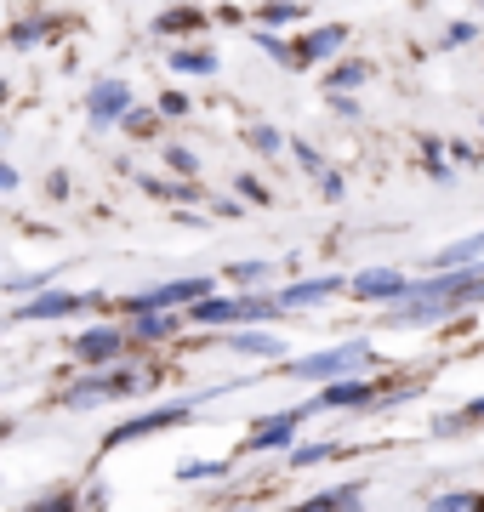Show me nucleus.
<instances>
[{
  "mask_svg": "<svg viewBox=\"0 0 484 512\" xmlns=\"http://www.w3.org/2000/svg\"><path fill=\"white\" fill-rule=\"evenodd\" d=\"M405 285H410V279L399 274V268H365V274H354V296H359V302H399Z\"/></svg>",
  "mask_w": 484,
  "mask_h": 512,
  "instance_id": "ddd939ff",
  "label": "nucleus"
},
{
  "mask_svg": "<svg viewBox=\"0 0 484 512\" xmlns=\"http://www.w3.org/2000/svg\"><path fill=\"white\" fill-rule=\"evenodd\" d=\"M171 69L177 74H217V52H211V46H177V52H171Z\"/></svg>",
  "mask_w": 484,
  "mask_h": 512,
  "instance_id": "aec40b11",
  "label": "nucleus"
},
{
  "mask_svg": "<svg viewBox=\"0 0 484 512\" xmlns=\"http://www.w3.org/2000/svg\"><path fill=\"white\" fill-rule=\"evenodd\" d=\"M0 103H6V80H0Z\"/></svg>",
  "mask_w": 484,
  "mask_h": 512,
  "instance_id": "ea45409f",
  "label": "nucleus"
},
{
  "mask_svg": "<svg viewBox=\"0 0 484 512\" xmlns=\"http://www.w3.org/2000/svg\"><path fill=\"white\" fill-rule=\"evenodd\" d=\"M154 120H160V114H143V109H126V120H120V126H131V131H137V137H149V131H154Z\"/></svg>",
  "mask_w": 484,
  "mask_h": 512,
  "instance_id": "473e14b6",
  "label": "nucleus"
},
{
  "mask_svg": "<svg viewBox=\"0 0 484 512\" xmlns=\"http://www.w3.org/2000/svg\"><path fill=\"white\" fill-rule=\"evenodd\" d=\"M0 188H18V171H12L6 160H0Z\"/></svg>",
  "mask_w": 484,
  "mask_h": 512,
  "instance_id": "4c0bfd02",
  "label": "nucleus"
},
{
  "mask_svg": "<svg viewBox=\"0 0 484 512\" xmlns=\"http://www.w3.org/2000/svg\"><path fill=\"white\" fill-rule=\"evenodd\" d=\"M331 456H342V444H291V467H319Z\"/></svg>",
  "mask_w": 484,
  "mask_h": 512,
  "instance_id": "412c9836",
  "label": "nucleus"
},
{
  "mask_svg": "<svg viewBox=\"0 0 484 512\" xmlns=\"http://www.w3.org/2000/svg\"><path fill=\"white\" fill-rule=\"evenodd\" d=\"M342 177H336V171H319V194H325V200H342Z\"/></svg>",
  "mask_w": 484,
  "mask_h": 512,
  "instance_id": "72a5a7b5",
  "label": "nucleus"
},
{
  "mask_svg": "<svg viewBox=\"0 0 484 512\" xmlns=\"http://www.w3.org/2000/svg\"><path fill=\"white\" fill-rule=\"evenodd\" d=\"M365 74H371V63L365 57H348V63H336L325 74V92H354V86H365Z\"/></svg>",
  "mask_w": 484,
  "mask_h": 512,
  "instance_id": "6ab92c4d",
  "label": "nucleus"
},
{
  "mask_svg": "<svg viewBox=\"0 0 484 512\" xmlns=\"http://www.w3.org/2000/svg\"><path fill=\"white\" fill-rule=\"evenodd\" d=\"M245 143L257 148V154H280L291 137H285V131H274V126H245Z\"/></svg>",
  "mask_w": 484,
  "mask_h": 512,
  "instance_id": "4be33fe9",
  "label": "nucleus"
},
{
  "mask_svg": "<svg viewBox=\"0 0 484 512\" xmlns=\"http://www.w3.org/2000/svg\"><path fill=\"white\" fill-rule=\"evenodd\" d=\"M126 109H131V86H126V80H97L92 97H86V114H92L97 131L120 126V120H126Z\"/></svg>",
  "mask_w": 484,
  "mask_h": 512,
  "instance_id": "9d476101",
  "label": "nucleus"
},
{
  "mask_svg": "<svg viewBox=\"0 0 484 512\" xmlns=\"http://www.w3.org/2000/svg\"><path fill=\"white\" fill-rule=\"evenodd\" d=\"M348 46V23H319V29H308V35L297 40V74L314 69L319 57H336Z\"/></svg>",
  "mask_w": 484,
  "mask_h": 512,
  "instance_id": "9b49d317",
  "label": "nucleus"
},
{
  "mask_svg": "<svg viewBox=\"0 0 484 512\" xmlns=\"http://www.w3.org/2000/svg\"><path fill=\"white\" fill-rule=\"evenodd\" d=\"M257 46H262V52H268V57H280L285 69L297 74V46H285V40L274 35V29H257Z\"/></svg>",
  "mask_w": 484,
  "mask_h": 512,
  "instance_id": "393cba45",
  "label": "nucleus"
},
{
  "mask_svg": "<svg viewBox=\"0 0 484 512\" xmlns=\"http://www.w3.org/2000/svg\"><path fill=\"white\" fill-rule=\"evenodd\" d=\"M314 416V404H291V410H280V416H262L251 433H245V450L251 456H262V450H291V439H297V427Z\"/></svg>",
  "mask_w": 484,
  "mask_h": 512,
  "instance_id": "20e7f679",
  "label": "nucleus"
},
{
  "mask_svg": "<svg viewBox=\"0 0 484 512\" xmlns=\"http://www.w3.org/2000/svg\"><path fill=\"white\" fill-rule=\"evenodd\" d=\"M126 330H114V325H86L80 336H69V353H75L80 365H114L120 353H126Z\"/></svg>",
  "mask_w": 484,
  "mask_h": 512,
  "instance_id": "6e6552de",
  "label": "nucleus"
},
{
  "mask_svg": "<svg viewBox=\"0 0 484 512\" xmlns=\"http://www.w3.org/2000/svg\"><path fill=\"white\" fill-rule=\"evenodd\" d=\"M183 114H194V103H188L183 92H166V97H160V120H183Z\"/></svg>",
  "mask_w": 484,
  "mask_h": 512,
  "instance_id": "7c9ffc66",
  "label": "nucleus"
},
{
  "mask_svg": "<svg viewBox=\"0 0 484 512\" xmlns=\"http://www.w3.org/2000/svg\"><path fill=\"white\" fill-rule=\"evenodd\" d=\"M126 393H137V370L131 365H92V376H80V382L63 393V404H69V410H86V404L126 399Z\"/></svg>",
  "mask_w": 484,
  "mask_h": 512,
  "instance_id": "7ed1b4c3",
  "label": "nucleus"
},
{
  "mask_svg": "<svg viewBox=\"0 0 484 512\" xmlns=\"http://www.w3.org/2000/svg\"><path fill=\"white\" fill-rule=\"evenodd\" d=\"M433 507L439 512H473V507H484V495L479 490H445V495H433Z\"/></svg>",
  "mask_w": 484,
  "mask_h": 512,
  "instance_id": "b1692460",
  "label": "nucleus"
},
{
  "mask_svg": "<svg viewBox=\"0 0 484 512\" xmlns=\"http://www.w3.org/2000/svg\"><path fill=\"white\" fill-rule=\"evenodd\" d=\"M183 325V319H177V308H149V313H131V342H166L171 330Z\"/></svg>",
  "mask_w": 484,
  "mask_h": 512,
  "instance_id": "2eb2a0df",
  "label": "nucleus"
},
{
  "mask_svg": "<svg viewBox=\"0 0 484 512\" xmlns=\"http://www.w3.org/2000/svg\"><path fill=\"white\" fill-rule=\"evenodd\" d=\"M479 35V29H473V23H450L445 29V46H467V40Z\"/></svg>",
  "mask_w": 484,
  "mask_h": 512,
  "instance_id": "f704fd0d",
  "label": "nucleus"
},
{
  "mask_svg": "<svg viewBox=\"0 0 484 512\" xmlns=\"http://www.w3.org/2000/svg\"><path fill=\"white\" fill-rule=\"evenodd\" d=\"M365 501V478H354V484H331V490H319V495H308V507H359Z\"/></svg>",
  "mask_w": 484,
  "mask_h": 512,
  "instance_id": "a211bd4d",
  "label": "nucleus"
},
{
  "mask_svg": "<svg viewBox=\"0 0 484 512\" xmlns=\"http://www.w3.org/2000/svg\"><path fill=\"white\" fill-rule=\"evenodd\" d=\"M268 274H274V262H234L228 268V285H262Z\"/></svg>",
  "mask_w": 484,
  "mask_h": 512,
  "instance_id": "a878e982",
  "label": "nucleus"
},
{
  "mask_svg": "<svg viewBox=\"0 0 484 512\" xmlns=\"http://www.w3.org/2000/svg\"><path fill=\"white\" fill-rule=\"evenodd\" d=\"M234 194H245L251 205H268V200H274V194H268V188L257 183V177H234Z\"/></svg>",
  "mask_w": 484,
  "mask_h": 512,
  "instance_id": "2f4dec72",
  "label": "nucleus"
},
{
  "mask_svg": "<svg viewBox=\"0 0 484 512\" xmlns=\"http://www.w3.org/2000/svg\"><path fill=\"white\" fill-rule=\"evenodd\" d=\"M376 387H382V382H365V376L354 370V376H331V387H319L308 404H314V416H319V410H365V404L382 399Z\"/></svg>",
  "mask_w": 484,
  "mask_h": 512,
  "instance_id": "0eeeda50",
  "label": "nucleus"
},
{
  "mask_svg": "<svg viewBox=\"0 0 484 512\" xmlns=\"http://www.w3.org/2000/svg\"><path fill=\"white\" fill-rule=\"evenodd\" d=\"M223 342L234 353H251V359H285V342L274 336V330H234V325H228Z\"/></svg>",
  "mask_w": 484,
  "mask_h": 512,
  "instance_id": "4468645a",
  "label": "nucleus"
},
{
  "mask_svg": "<svg viewBox=\"0 0 484 512\" xmlns=\"http://www.w3.org/2000/svg\"><path fill=\"white\" fill-rule=\"evenodd\" d=\"M92 302L97 296H86V291H40L18 308V319H29V325H40V319H69V313H86Z\"/></svg>",
  "mask_w": 484,
  "mask_h": 512,
  "instance_id": "1a4fd4ad",
  "label": "nucleus"
},
{
  "mask_svg": "<svg viewBox=\"0 0 484 512\" xmlns=\"http://www.w3.org/2000/svg\"><path fill=\"white\" fill-rule=\"evenodd\" d=\"M371 365V342L365 336H354V342H336V348H319V353H302V359H291V376H302V382H331V376H354V370Z\"/></svg>",
  "mask_w": 484,
  "mask_h": 512,
  "instance_id": "f257e3e1",
  "label": "nucleus"
},
{
  "mask_svg": "<svg viewBox=\"0 0 484 512\" xmlns=\"http://www.w3.org/2000/svg\"><path fill=\"white\" fill-rule=\"evenodd\" d=\"M194 416V404H160V410H143V416L120 421L109 433V450L114 444H137V439H154V433H166V427H183V421Z\"/></svg>",
  "mask_w": 484,
  "mask_h": 512,
  "instance_id": "423d86ee",
  "label": "nucleus"
},
{
  "mask_svg": "<svg viewBox=\"0 0 484 512\" xmlns=\"http://www.w3.org/2000/svg\"><path fill=\"white\" fill-rule=\"evenodd\" d=\"M6 433H12V427H6V421H0V439H6Z\"/></svg>",
  "mask_w": 484,
  "mask_h": 512,
  "instance_id": "58836bf2",
  "label": "nucleus"
},
{
  "mask_svg": "<svg viewBox=\"0 0 484 512\" xmlns=\"http://www.w3.org/2000/svg\"><path fill=\"white\" fill-rule=\"evenodd\" d=\"M285 148L297 154V165H302V171H308V177H319V171H325V160H319V148H314V143H302V137H291V143H285Z\"/></svg>",
  "mask_w": 484,
  "mask_h": 512,
  "instance_id": "c85d7f7f",
  "label": "nucleus"
},
{
  "mask_svg": "<svg viewBox=\"0 0 484 512\" xmlns=\"http://www.w3.org/2000/svg\"><path fill=\"white\" fill-rule=\"evenodd\" d=\"M342 285H348V279H342V274L297 279V285H285V291L274 296V302H280V308H319V302H331V296L342 291Z\"/></svg>",
  "mask_w": 484,
  "mask_h": 512,
  "instance_id": "f8f14e48",
  "label": "nucleus"
},
{
  "mask_svg": "<svg viewBox=\"0 0 484 512\" xmlns=\"http://www.w3.org/2000/svg\"><path fill=\"white\" fill-rule=\"evenodd\" d=\"M467 262H484V234H467L456 245H445V251H433L428 268H467Z\"/></svg>",
  "mask_w": 484,
  "mask_h": 512,
  "instance_id": "f3484780",
  "label": "nucleus"
},
{
  "mask_svg": "<svg viewBox=\"0 0 484 512\" xmlns=\"http://www.w3.org/2000/svg\"><path fill=\"white\" fill-rule=\"evenodd\" d=\"M297 18H308L302 0H268V6H262V23H274V29H280V23H297Z\"/></svg>",
  "mask_w": 484,
  "mask_h": 512,
  "instance_id": "5701e85b",
  "label": "nucleus"
},
{
  "mask_svg": "<svg viewBox=\"0 0 484 512\" xmlns=\"http://www.w3.org/2000/svg\"><path fill=\"white\" fill-rule=\"evenodd\" d=\"M456 416H462V427H473V421H484V399L462 404V410H456Z\"/></svg>",
  "mask_w": 484,
  "mask_h": 512,
  "instance_id": "c9c22d12",
  "label": "nucleus"
},
{
  "mask_svg": "<svg viewBox=\"0 0 484 512\" xmlns=\"http://www.w3.org/2000/svg\"><path fill=\"white\" fill-rule=\"evenodd\" d=\"M177 478H183V484H200V478H228V461H188V467H177Z\"/></svg>",
  "mask_w": 484,
  "mask_h": 512,
  "instance_id": "bb28decb",
  "label": "nucleus"
},
{
  "mask_svg": "<svg viewBox=\"0 0 484 512\" xmlns=\"http://www.w3.org/2000/svg\"><path fill=\"white\" fill-rule=\"evenodd\" d=\"M40 40H46V23L40 18H23L18 29H12V46H40Z\"/></svg>",
  "mask_w": 484,
  "mask_h": 512,
  "instance_id": "c756f323",
  "label": "nucleus"
},
{
  "mask_svg": "<svg viewBox=\"0 0 484 512\" xmlns=\"http://www.w3.org/2000/svg\"><path fill=\"white\" fill-rule=\"evenodd\" d=\"M205 291H217L211 279H171V285H154V291H137V296H126V313H149V308H194Z\"/></svg>",
  "mask_w": 484,
  "mask_h": 512,
  "instance_id": "39448f33",
  "label": "nucleus"
},
{
  "mask_svg": "<svg viewBox=\"0 0 484 512\" xmlns=\"http://www.w3.org/2000/svg\"><path fill=\"white\" fill-rule=\"evenodd\" d=\"M188 313H194V325H257V319H274L280 302L274 296H211L205 291Z\"/></svg>",
  "mask_w": 484,
  "mask_h": 512,
  "instance_id": "f03ea898",
  "label": "nucleus"
},
{
  "mask_svg": "<svg viewBox=\"0 0 484 512\" xmlns=\"http://www.w3.org/2000/svg\"><path fill=\"white\" fill-rule=\"evenodd\" d=\"M331 103H336V114H342V120H354V97H348V92H331Z\"/></svg>",
  "mask_w": 484,
  "mask_h": 512,
  "instance_id": "e433bc0d",
  "label": "nucleus"
},
{
  "mask_svg": "<svg viewBox=\"0 0 484 512\" xmlns=\"http://www.w3.org/2000/svg\"><path fill=\"white\" fill-rule=\"evenodd\" d=\"M200 29H205L200 6H166V12L154 18V35H200Z\"/></svg>",
  "mask_w": 484,
  "mask_h": 512,
  "instance_id": "dca6fc26",
  "label": "nucleus"
},
{
  "mask_svg": "<svg viewBox=\"0 0 484 512\" xmlns=\"http://www.w3.org/2000/svg\"><path fill=\"white\" fill-rule=\"evenodd\" d=\"M166 165L177 171V177H194V171H200V154H194V148H183V143H171L166 148Z\"/></svg>",
  "mask_w": 484,
  "mask_h": 512,
  "instance_id": "cd10ccee",
  "label": "nucleus"
}]
</instances>
